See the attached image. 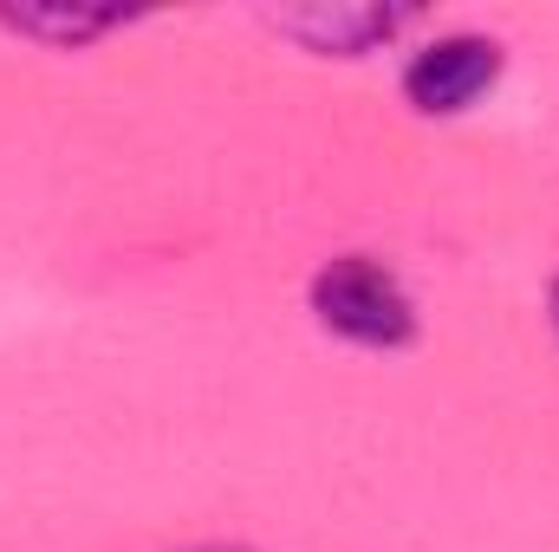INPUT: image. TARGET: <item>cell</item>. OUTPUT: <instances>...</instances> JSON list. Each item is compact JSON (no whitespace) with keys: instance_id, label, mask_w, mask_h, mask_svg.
Instances as JSON below:
<instances>
[{"instance_id":"cell-2","label":"cell","mask_w":559,"mask_h":552,"mask_svg":"<svg viewBox=\"0 0 559 552\" xmlns=\"http://www.w3.org/2000/svg\"><path fill=\"white\" fill-rule=\"evenodd\" d=\"M501 79V46L481 33H442L404 65V98L423 118H455L468 111L488 85Z\"/></svg>"},{"instance_id":"cell-4","label":"cell","mask_w":559,"mask_h":552,"mask_svg":"<svg viewBox=\"0 0 559 552\" xmlns=\"http://www.w3.org/2000/svg\"><path fill=\"white\" fill-rule=\"evenodd\" d=\"M0 26L7 33H20V39H46V46H92V39H105V33H118V26H131V13H92V7H7L0 13Z\"/></svg>"},{"instance_id":"cell-3","label":"cell","mask_w":559,"mask_h":552,"mask_svg":"<svg viewBox=\"0 0 559 552\" xmlns=\"http://www.w3.org/2000/svg\"><path fill=\"white\" fill-rule=\"evenodd\" d=\"M404 20L411 13H397V7H293V13H274L286 39H299L306 52H338V59L384 46Z\"/></svg>"},{"instance_id":"cell-1","label":"cell","mask_w":559,"mask_h":552,"mask_svg":"<svg viewBox=\"0 0 559 552\" xmlns=\"http://www.w3.org/2000/svg\"><path fill=\"white\" fill-rule=\"evenodd\" d=\"M312 319L365 351H397L417 338V305L404 279L371 254H338L312 274Z\"/></svg>"},{"instance_id":"cell-5","label":"cell","mask_w":559,"mask_h":552,"mask_svg":"<svg viewBox=\"0 0 559 552\" xmlns=\"http://www.w3.org/2000/svg\"><path fill=\"white\" fill-rule=\"evenodd\" d=\"M547 312H554V332H559V279H554V292H547Z\"/></svg>"}]
</instances>
